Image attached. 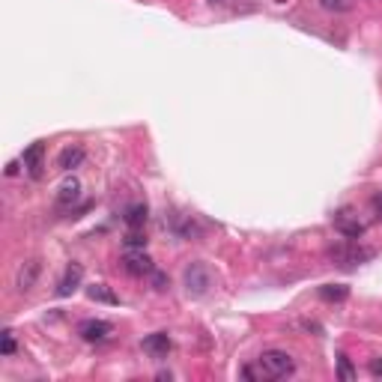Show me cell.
<instances>
[{"instance_id": "obj_18", "label": "cell", "mask_w": 382, "mask_h": 382, "mask_svg": "<svg viewBox=\"0 0 382 382\" xmlns=\"http://www.w3.org/2000/svg\"><path fill=\"white\" fill-rule=\"evenodd\" d=\"M123 242H125V248H147V236H143L141 230H132Z\"/></svg>"}, {"instance_id": "obj_2", "label": "cell", "mask_w": 382, "mask_h": 382, "mask_svg": "<svg viewBox=\"0 0 382 382\" xmlns=\"http://www.w3.org/2000/svg\"><path fill=\"white\" fill-rule=\"evenodd\" d=\"M183 284H185V293L188 296H203L209 287H212V272H209L203 263H191L183 275Z\"/></svg>"}, {"instance_id": "obj_22", "label": "cell", "mask_w": 382, "mask_h": 382, "mask_svg": "<svg viewBox=\"0 0 382 382\" xmlns=\"http://www.w3.org/2000/svg\"><path fill=\"white\" fill-rule=\"evenodd\" d=\"M370 374L382 376V359H370Z\"/></svg>"}, {"instance_id": "obj_10", "label": "cell", "mask_w": 382, "mask_h": 382, "mask_svg": "<svg viewBox=\"0 0 382 382\" xmlns=\"http://www.w3.org/2000/svg\"><path fill=\"white\" fill-rule=\"evenodd\" d=\"M39 272H42V266H39V260H27L21 269H18V278H15V287L21 290V293H30L33 290V284H36V278H39Z\"/></svg>"}, {"instance_id": "obj_1", "label": "cell", "mask_w": 382, "mask_h": 382, "mask_svg": "<svg viewBox=\"0 0 382 382\" xmlns=\"http://www.w3.org/2000/svg\"><path fill=\"white\" fill-rule=\"evenodd\" d=\"M257 365H260V374L266 379H287V376L296 374V361L284 350H266L257 359Z\"/></svg>"}, {"instance_id": "obj_14", "label": "cell", "mask_w": 382, "mask_h": 382, "mask_svg": "<svg viewBox=\"0 0 382 382\" xmlns=\"http://www.w3.org/2000/svg\"><path fill=\"white\" fill-rule=\"evenodd\" d=\"M90 299H93V302H105V305H120V299H117V293L108 284H93V287H90Z\"/></svg>"}, {"instance_id": "obj_20", "label": "cell", "mask_w": 382, "mask_h": 382, "mask_svg": "<svg viewBox=\"0 0 382 382\" xmlns=\"http://www.w3.org/2000/svg\"><path fill=\"white\" fill-rule=\"evenodd\" d=\"M150 278H152V287H156V290H168V278L161 275L159 269H152V272H150Z\"/></svg>"}, {"instance_id": "obj_15", "label": "cell", "mask_w": 382, "mask_h": 382, "mask_svg": "<svg viewBox=\"0 0 382 382\" xmlns=\"http://www.w3.org/2000/svg\"><path fill=\"white\" fill-rule=\"evenodd\" d=\"M347 296H350V287H343V284H323L320 287V299H325V302H343Z\"/></svg>"}, {"instance_id": "obj_23", "label": "cell", "mask_w": 382, "mask_h": 382, "mask_svg": "<svg viewBox=\"0 0 382 382\" xmlns=\"http://www.w3.org/2000/svg\"><path fill=\"white\" fill-rule=\"evenodd\" d=\"M18 168H21V161H9V168H6V177H15V174H18Z\"/></svg>"}, {"instance_id": "obj_16", "label": "cell", "mask_w": 382, "mask_h": 382, "mask_svg": "<svg viewBox=\"0 0 382 382\" xmlns=\"http://www.w3.org/2000/svg\"><path fill=\"white\" fill-rule=\"evenodd\" d=\"M338 376H341L343 382H352V379H356V368H352V361H350L347 356L338 359Z\"/></svg>"}, {"instance_id": "obj_9", "label": "cell", "mask_w": 382, "mask_h": 382, "mask_svg": "<svg viewBox=\"0 0 382 382\" xmlns=\"http://www.w3.org/2000/svg\"><path fill=\"white\" fill-rule=\"evenodd\" d=\"M84 159H87V150L81 147V143H72V147H63V150H60V156H57V168L69 174V170H75V168L84 165Z\"/></svg>"}, {"instance_id": "obj_25", "label": "cell", "mask_w": 382, "mask_h": 382, "mask_svg": "<svg viewBox=\"0 0 382 382\" xmlns=\"http://www.w3.org/2000/svg\"><path fill=\"white\" fill-rule=\"evenodd\" d=\"M212 3H221V0H212Z\"/></svg>"}, {"instance_id": "obj_3", "label": "cell", "mask_w": 382, "mask_h": 382, "mask_svg": "<svg viewBox=\"0 0 382 382\" xmlns=\"http://www.w3.org/2000/svg\"><path fill=\"white\" fill-rule=\"evenodd\" d=\"M374 257V248H365V245H338L332 248V260L341 263V266H359V263H368Z\"/></svg>"}, {"instance_id": "obj_11", "label": "cell", "mask_w": 382, "mask_h": 382, "mask_svg": "<svg viewBox=\"0 0 382 382\" xmlns=\"http://www.w3.org/2000/svg\"><path fill=\"white\" fill-rule=\"evenodd\" d=\"M81 200V179L78 177H66L57 188V203L60 206H72Z\"/></svg>"}, {"instance_id": "obj_13", "label": "cell", "mask_w": 382, "mask_h": 382, "mask_svg": "<svg viewBox=\"0 0 382 382\" xmlns=\"http://www.w3.org/2000/svg\"><path fill=\"white\" fill-rule=\"evenodd\" d=\"M42 152H45V143L36 141L30 150H24V168H30V174L33 177H39V168H42Z\"/></svg>"}, {"instance_id": "obj_5", "label": "cell", "mask_w": 382, "mask_h": 382, "mask_svg": "<svg viewBox=\"0 0 382 382\" xmlns=\"http://www.w3.org/2000/svg\"><path fill=\"white\" fill-rule=\"evenodd\" d=\"M334 230L343 233L347 239H361V236H365V224L359 221V215L352 212V209H341V212L334 215Z\"/></svg>"}, {"instance_id": "obj_19", "label": "cell", "mask_w": 382, "mask_h": 382, "mask_svg": "<svg viewBox=\"0 0 382 382\" xmlns=\"http://www.w3.org/2000/svg\"><path fill=\"white\" fill-rule=\"evenodd\" d=\"M0 352H3V356H12L15 352V334L12 332H3V343H0Z\"/></svg>"}, {"instance_id": "obj_12", "label": "cell", "mask_w": 382, "mask_h": 382, "mask_svg": "<svg viewBox=\"0 0 382 382\" xmlns=\"http://www.w3.org/2000/svg\"><path fill=\"white\" fill-rule=\"evenodd\" d=\"M147 218H150V209H147V203H134V206H129V209H125L123 221L129 224L132 230H141V227L147 224Z\"/></svg>"}, {"instance_id": "obj_21", "label": "cell", "mask_w": 382, "mask_h": 382, "mask_svg": "<svg viewBox=\"0 0 382 382\" xmlns=\"http://www.w3.org/2000/svg\"><path fill=\"white\" fill-rule=\"evenodd\" d=\"M370 206H374V215L382 218V191L379 194H374V200H370Z\"/></svg>"}, {"instance_id": "obj_4", "label": "cell", "mask_w": 382, "mask_h": 382, "mask_svg": "<svg viewBox=\"0 0 382 382\" xmlns=\"http://www.w3.org/2000/svg\"><path fill=\"white\" fill-rule=\"evenodd\" d=\"M123 269L129 272V275H134V278H143V275H150L152 269V260H150V254L143 251V248H125V254H123Z\"/></svg>"}, {"instance_id": "obj_8", "label": "cell", "mask_w": 382, "mask_h": 382, "mask_svg": "<svg viewBox=\"0 0 382 382\" xmlns=\"http://www.w3.org/2000/svg\"><path fill=\"white\" fill-rule=\"evenodd\" d=\"M111 323H105V320H84L78 325V334L84 341H90V343H99V341H108L111 338Z\"/></svg>"}, {"instance_id": "obj_24", "label": "cell", "mask_w": 382, "mask_h": 382, "mask_svg": "<svg viewBox=\"0 0 382 382\" xmlns=\"http://www.w3.org/2000/svg\"><path fill=\"white\" fill-rule=\"evenodd\" d=\"M275 3H287V0H275Z\"/></svg>"}, {"instance_id": "obj_6", "label": "cell", "mask_w": 382, "mask_h": 382, "mask_svg": "<svg viewBox=\"0 0 382 382\" xmlns=\"http://www.w3.org/2000/svg\"><path fill=\"white\" fill-rule=\"evenodd\" d=\"M141 347H143V352H147L150 359H168V352L174 350V341H170L165 332H152V334H147V338L141 341Z\"/></svg>"}, {"instance_id": "obj_7", "label": "cell", "mask_w": 382, "mask_h": 382, "mask_svg": "<svg viewBox=\"0 0 382 382\" xmlns=\"http://www.w3.org/2000/svg\"><path fill=\"white\" fill-rule=\"evenodd\" d=\"M81 281H84V266H81V263H69L66 272H63V278H60V284H57V296L60 299L72 296L81 287Z\"/></svg>"}, {"instance_id": "obj_17", "label": "cell", "mask_w": 382, "mask_h": 382, "mask_svg": "<svg viewBox=\"0 0 382 382\" xmlns=\"http://www.w3.org/2000/svg\"><path fill=\"white\" fill-rule=\"evenodd\" d=\"M320 6L329 12H347V9H352V0H320Z\"/></svg>"}]
</instances>
